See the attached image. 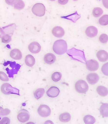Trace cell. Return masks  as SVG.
Returning <instances> with one entry per match:
<instances>
[{
	"instance_id": "1",
	"label": "cell",
	"mask_w": 108,
	"mask_h": 124,
	"mask_svg": "<svg viewBox=\"0 0 108 124\" xmlns=\"http://www.w3.org/2000/svg\"><path fill=\"white\" fill-rule=\"evenodd\" d=\"M67 44L66 41L60 39L56 41L53 46V50L57 55H63L67 51Z\"/></svg>"
},
{
	"instance_id": "2",
	"label": "cell",
	"mask_w": 108,
	"mask_h": 124,
	"mask_svg": "<svg viewBox=\"0 0 108 124\" xmlns=\"http://www.w3.org/2000/svg\"><path fill=\"white\" fill-rule=\"evenodd\" d=\"M1 91L4 94H16L19 95V90L13 87L8 83H5L1 86Z\"/></svg>"
},
{
	"instance_id": "3",
	"label": "cell",
	"mask_w": 108,
	"mask_h": 124,
	"mask_svg": "<svg viewBox=\"0 0 108 124\" xmlns=\"http://www.w3.org/2000/svg\"><path fill=\"white\" fill-rule=\"evenodd\" d=\"M32 13L36 16H43L46 13V7L42 3H36L32 8Z\"/></svg>"
},
{
	"instance_id": "4",
	"label": "cell",
	"mask_w": 108,
	"mask_h": 124,
	"mask_svg": "<svg viewBox=\"0 0 108 124\" xmlns=\"http://www.w3.org/2000/svg\"><path fill=\"white\" fill-rule=\"evenodd\" d=\"M76 91L79 93H85L88 91V86L84 80H79L75 83Z\"/></svg>"
},
{
	"instance_id": "5",
	"label": "cell",
	"mask_w": 108,
	"mask_h": 124,
	"mask_svg": "<svg viewBox=\"0 0 108 124\" xmlns=\"http://www.w3.org/2000/svg\"><path fill=\"white\" fill-rule=\"evenodd\" d=\"M38 113L42 117H47L51 114L50 108L46 105H41L38 109Z\"/></svg>"
},
{
	"instance_id": "6",
	"label": "cell",
	"mask_w": 108,
	"mask_h": 124,
	"mask_svg": "<svg viewBox=\"0 0 108 124\" xmlns=\"http://www.w3.org/2000/svg\"><path fill=\"white\" fill-rule=\"evenodd\" d=\"M29 112L25 109L20 110L17 115L18 120L21 123H25L29 120Z\"/></svg>"
},
{
	"instance_id": "7",
	"label": "cell",
	"mask_w": 108,
	"mask_h": 124,
	"mask_svg": "<svg viewBox=\"0 0 108 124\" xmlns=\"http://www.w3.org/2000/svg\"><path fill=\"white\" fill-rule=\"evenodd\" d=\"M86 68L90 71H95L99 68L98 63L95 60H90L86 63Z\"/></svg>"
},
{
	"instance_id": "8",
	"label": "cell",
	"mask_w": 108,
	"mask_h": 124,
	"mask_svg": "<svg viewBox=\"0 0 108 124\" xmlns=\"http://www.w3.org/2000/svg\"><path fill=\"white\" fill-rule=\"evenodd\" d=\"M86 79L89 84L91 85H94L98 83L99 77L97 74L95 73H91L88 75Z\"/></svg>"
},
{
	"instance_id": "9",
	"label": "cell",
	"mask_w": 108,
	"mask_h": 124,
	"mask_svg": "<svg viewBox=\"0 0 108 124\" xmlns=\"http://www.w3.org/2000/svg\"><path fill=\"white\" fill-rule=\"evenodd\" d=\"M60 90L56 86H52L49 88L46 92V94L51 98H55L59 96Z\"/></svg>"
},
{
	"instance_id": "10",
	"label": "cell",
	"mask_w": 108,
	"mask_h": 124,
	"mask_svg": "<svg viewBox=\"0 0 108 124\" xmlns=\"http://www.w3.org/2000/svg\"><path fill=\"white\" fill-rule=\"evenodd\" d=\"M28 49L29 52L33 54L38 53L41 50V46L39 43L36 42L30 43L28 46Z\"/></svg>"
},
{
	"instance_id": "11",
	"label": "cell",
	"mask_w": 108,
	"mask_h": 124,
	"mask_svg": "<svg viewBox=\"0 0 108 124\" xmlns=\"http://www.w3.org/2000/svg\"><path fill=\"white\" fill-rule=\"evenodd\" d=\"M98 32V30L95 27L90 26L86 29L85 30V33L86 35L89 38H93L97 36Z\"/></svg>"
},
{
	"instance_id": "12",
	"label": "cell",
	"mask_w": 108,
	"mask_h": 124,
	"mask_svg": "<svg viewBox=\"0 0 108 124\" xmlns=\"http://www.w3.org/2000/svg\"><path fill=\"white\" fill-rule=\"evenodd\" d=\"M52 33L55 37L59 38L64 36L65 32L62 27L60 26H56L53 29Z\"/></svg>"
},
{
	"instance_id": "13",
	"label": "cell",
	"mask_w": 108,
	"mask_h": 124,
	"mask_svg": "<svg viewBox=\"0 0 108 124\" xmlns=\"http://www.w3.org/2000/svg\"><path fill=\"white\" fill-rule=\"evenodd\" d=\"M97 57L101 62H104L107 61L108 59V52L105 50H99L96 54Z\"/></svg>"
},
{
	"instance_id": "14",
	"label": "cell",
	"mask_w": 108,
	"mask_h": 124,
	"mask_svg": "<svg viewBox=\"0 0 108 124\" xmlns=\"http://www.w3.org/2000/svg\"><path fill=\"white\" fill-rule=\"evenodd\" d=\"M44 60L46 64L51 65L55 62L56 60V56L52 53H48L45 55L44 58Z\"/></svg>"
},
{
	"instance_id": "15",
	"label": "cell",
	"mask_w": 108,
	"mask_h": 124,
	"mask_svg": "<svg viewBox=\"0 0 108 124\" xmlns=\"http://www.w3.org/2000/svg\"><path fill=\"white\" fill-rule=\"evenodd\" d=\"M10 56L15 60H20L22 58V53L19 49H14L10 52Z\"/></svg>"
},
{
	"instance_id": "16",
	"label": "cell",
	"mask_w": 108,
	"mask_h": 124,
	"mask_svg": "<svg viewBox=\"0 0 108 124\" xmlns=\"http://www.w3.org/2000/svg\"><path fill=\"white\" fill-rule=\"evenodd\" d=\"M99 111L100 114L104 117H108V104L103 103L102 104L100 109Z\"/></svg>"
},
{
	"instance_id": "17",
	"label": "cell",
	"mask_w": 108,
	"mask_h": 124,
	"mask_svg": "<svg viewBox=\"0 0 108 124\" xmlns=\"http://www.w3.org/2000/svg\"><path fill=\"white\" fill-rule=\"evenodd\" d=\"M96 91L101 97H105L108 95V89L105 86H99L96 88Z\"/></svg>"
},
{
	"instance_id": "18",
	"label": "cell",
	"mask_w": 108,
	"mask_h": 124,
	"mask_svg": "<svg viewBox=\"0 0 108 124\" xmlns=\"http://www.w3.org/2000/svg\"><path fill=\"white\" fill-rule=\"evenodd\" d=\"M35 59L33 56L31 55H28L25 58V63L26 65L29 67H32L35 64Z\"/></svg>"
},
{
	"instance_id": "19",
	"label": "cell",
	"mask_w": 108,
	"mask_h": 124,
	"mask_svg": "<svg viewBox=\"0 0 108 124\" xmlns=\"http://www.w3.org/2000/svg\"><path fill=\"white\" fill-rule=\"evenodd\" d=\"M71 116L68 112H65L60 115L59 116V120L61 122L64 123L68 122L70 121Z\"/></svg>"
},
{
	"instance_id": "20",
	"label": "cell",
	"mask_w": 108,
	"mask_h": 124,
	"mask_svg": "<svg viewBox=\"0 0 108 124\" xmlns=\"http://www.w3.org/2000/svg\"><path fill=\"white\" fill-rule=\"evenodd\" d=\"M45 93V89L44 88H39L36 89L34 93L35 98L37 100L42 98Z\"/></svg>"
},
{
	"instance_id": "21",
	"label": "cell",
	"mask_w": 108,
	"mask_h": 124,
	"mask_svg": "<svg viewBox=\"0 0 108 124\" xmlns=\"http://www.w3.org/2000/svg\"><path fill=\"white\" fill-rule=\"evenodd\" d=\"M84 121L86 124H94L96 121L95 118L91 115H86L84 117Z\"/></svg>"
},
{
	"instance_id": "22",
	"label": "cell",
	"mask_w": 108,
	"mask_h": 124,
	"mask_svg": "<svg viewBox=\"0 0 108 124\" xmlns=\"http://www.w3.org/2000/svg\"><path fill=\"white\" fill-rule=\"evenodd\" d=\"M25 7V4L22 0H17L14 5V9L16 10H22Z\"/></svg>"
},
{
	"instance_id": "23",
	"label": "cell",
	"mask_w": 108,
	"mask_h": 124,
	"mask_svg": "<svg viewBox=\"0 0 108 124\" xmlns=\"http://www.w3.org/2000/svg\"><path fill=\"white\" fill-rule=\"evenodd\" d=\"M92 13L94 16L98 18L102 16L103 13V10L100 7H95L93 10Z\"/></svg>"
},
{
	"instance_id": "24",
	"label": "cell",
	"mask_w": 108,
	"mask_h": 124,
	"mask_svg": "<svg viewBox=\"0 0 108 124\" xmlns=\"http://www.w3.org/2000/svg\"><path fill=\"white\" fill-rule=\"evenodd\" d=\"M99 23L102 26H105L108 24V15H105L99 19Z\"/></svg>"
},
{
	"instance_id": "25",
	"label": "cell",
	"mask_w": 108,
	"mask_h": 124,
	"mask_svg": "<svg viewBox=\"0 0 108 124\" xmlns=\"http://www.w3.org/2000/svg\"><path fill=\"white\" fill-rule=\"evenodd\" d=\"M62 77V74L59 72H54L52 75L51 78L53 81L54 82H58L59 81Z\"/></svg>"
},
{
	"instance_id": "26",
	"label": "cell",
	"mask_w": 108,
	"mask_h": 124,
	"mask_svg": "<svg viewBox=\"0 0 108 124\" xmlns=\"http://www.w3.org/2000/svg\"><path fill=\"white\" fill-rule=\"evenodd\" d=\"M99 41L102 43H106L108 41V36L107 34L103 33L102 34L99 38Z\"/></svg>"
},
{
	"instance_id": "27",
	"label": "cell",
	"mask_w": 108,
	"mask_h": 124,
	"mask_svg": "<svg viewBox=\"0 0 108 124\" xmlns=\"http://www.w3.org/2000/svg\"><path fill=\"white\" fill-rule=\"evenodd\" d=\"M11 40V37L8 34H5L2 37V42L4 43H8Z\"/></svg>"
},
{
	"instance_id": "28",
	"label": "cell",
	"mask_w": 108,
	"mask_h": 124,
	"mask_svg": "<svg viewBox=\"0 0 108 124\" xmlns=\"http://www.w3.org/2000/svg\"><path fill=\"white\" fill-rule=\"evenodd\" d=\"M0 79L3 81H8L9 78L7 75L2 71H0Z\"/></svg>"
},
{
	"instance_id": "29",
	"label": "cell",
	"mask_w": 108,
	"mask_h": 124,
	"mask_svg": "<svg viewBox=\"0 0 108 124\" xmlns=\"http://www.w3.org/2000/svg\"><path fill=\"white\" fill-rule=\"evenodd\" d=\"M108 63H106L102 67L101 70L105 75H108Z\"/></svg>"
},
{
	"instance_id": "30",
	"label": "cell",
	"mask_w": 108,
	"mask_h": 124,
	"mask_svg": "<svg viewBox=\"0 0 108 124\" xmlns=\"http://www.w3.org/2000/svg\"><path fill=\"white\" fill-rule=\"evenodd\" d=\"M10 121V119L8 117H4L0 121V124H9Z\"/></svg>"
},
{
	"instance_id": "31",
	"label": "cell",
	"mask_w": 108,
	"mask_h": 124,
	"mask_svg": "<svg viewBox=\"0 0 108 124\" xmlns=\"http://www.w3.org/2000/svg\"><path fill=\"white\" fill-rule=\"evenodd\" d=\"M10 112V111L8 109H3L1 112L0 116H6L7 115L9 114Z\"/></svg>"
},
{
	"instance_id": "32",
	"label": "cell",
	"mask_w": 108,
	"mask_h": 124,
	"mask_svg": "<svg viewBox=\"0 0 108 124\" xmlns=\"http://www.w3.org/2000/svg\"><path fill=\"white\" fill-rule=\"evenodd\" d=\"M17 0H5L6 3L10 6H12L14 4H15L17 2Z\"/></svg>"
},
{
	"instance_id": "33",
	"label": "cell",
	"mask_w": 108,
	"mask_h": 124,
	"mask_svg": "<svg viewBox=\"0 0 108 124\" xmlns=\"http://www.w3.org/2000/svg\"><path fill=\"white\" fill-rule=\"evenodd\" d=\"M69 1V0H58L59 4L62 5H65Z\"/></svg>"
},
{
	"instance_id": "34",
	"label": "cell",
	"mask_w": 108,
	"mask_h": 124,
	"mask_svg": "<svg viewBox=\"0 0 108 124\" xmlns=\"http://www.w3.org/2000/svg\"><path fill=\"white\" fill-rule=\"evenodd\" d=\"M102 3L104 7L108 9V0H102Z\"/></svg>"
},
{
	"instance_id": "35",
	"label": "cell",
	"mask_w": 108,
	"mask_h": 124,
	"mask_svg": "<svg viewBox=\"0 0 108 124\" xmlns=\"http://www.w3.org/2000/svg\"><path fill=\"white\" fill-rule=\"evenodd\" d=\"M5 35V32H4V31L2 28H0V38H2Z\"/></svg>"
},
{
	"instance_id": "36",
	"label": "cell",
	"mask_w": 108,
	"mask_h": 124,
	"mask_svg": "<svg viewBox=\"0 0 108 124\" xmlns=\"http://www.w3.org/2000/svg\"><path fill=\"white\" fill-rule=\"evenodd\" d=\"M3 109V108H2V107H0V114H1V111H2V110Z\"/></svg>"
},
{
	"instance_id": "37",
	"label": "cell",
	"mask_w": 108,
	"mask_h": 124,
	"mask_svg": "<svg viewBox=\"0 0 108 124\" xmlns=\"http://www.w3.org/2000/svg\"><path fill=\"white\" fill-rule=\"evenodd\" d=\"M50 0V1H55L56 0Z\"/></svg>"
},
{
	"instance_id": "38",
	"label": "cell",
	"mask_w": 108,
	"mask_h": 124,
	"mask_svg": "<svg viewBox=\"0 0 108 124\" xmlns=\"http://www.w3.org/2000/svg\"><path fill=\"white\" fill-rule=\"evenodd\" d=\"M74 0V1H77V0Z\"/></svg>"
}]
</instances>
